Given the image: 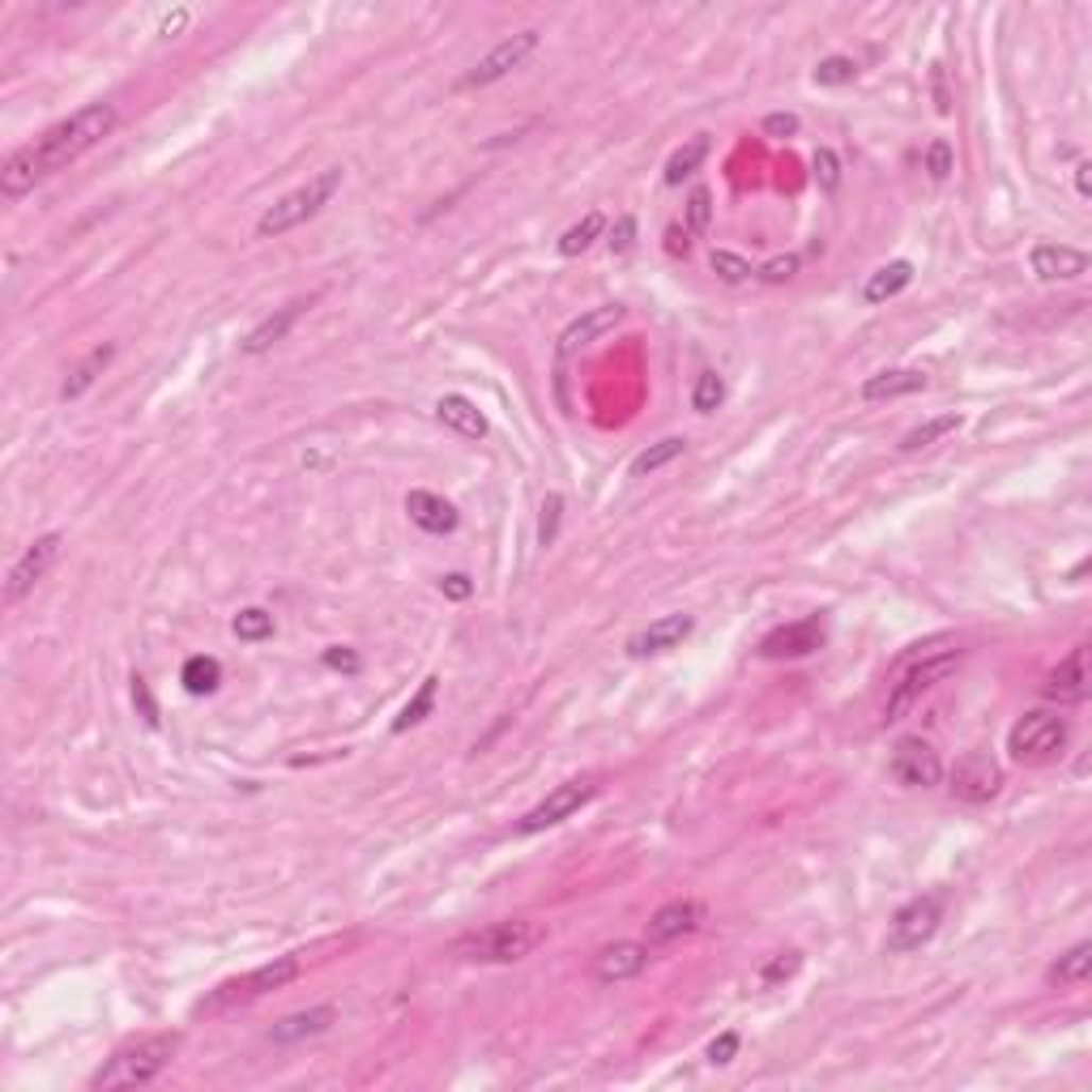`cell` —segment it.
Wrapping results in <instances>:
<instances>
[{"instance_id":"6da1fadb","label":"cell","mask_w":1092,"mask_h":1092,"mask_svg":"<svg viewBox=\"0 0 1092 1092\" xmlns=\"http://www.w3.org/2000/svg\"><path fill=\"white\" fill-rule=\"evenodd\" d=\"M116 120H120V116H116L112 103H90V107H82L78 116L61 120V124L48 129L39 141H31V146H22V150L10 154V163L0 167V192H5L10 201L22 197V192H31L39 180L56 175L61 167H69V163H78L86 150H95V146L116 129Z\"/></svg>"},{"instance_id":"7a4b0ae2","label":"cell","mask_w":1092,"mask_h":1092,"mask_svg":"<svg viewBox=\"0 0 1092 1092\" xmlns=\"http://www.w3.org/2000/svg\"><path fill=\"white\" fill-rule=\"evenodd\" d=\"M542 943H546V926L542 922L512 918V922H491L482 931H470V935L453 939L448 956L453 960H470V965H512V960H525Z\"/></svg>"},{"instance_id":"3957f363","label":"cell","mask_w":1092,"mask_h":1092,"mask_svg":"<svg viewBox=\"0 0 1092 1092\" xmlns=\"http://www.w3.org/2000/svg\"><path fill=\"white\" fill-rule=\"evenodd\" d=\"M175 1050H180V1037H175V1033L141 1037V1041H133V1045L116 1050V1054L107 1058V1067H99V1071H95L90 1088L107 1092V1088H137V1084H150L154 1075H163V1071L171 1067Z\"/></svg>"},{"instance_id":"277c9868","label":"cell","mask_w":1092,"mask_h":1092,"mask_svg":"<svg viewBox=\"0 0 1092 1092\" xmlns=\"http://www.w3.org/2000/svg\"><path fill=\"white\" fill-rule=\"evenodd\" d=\"M338 188H342V167H325L321 175H312L308 184H300L295 192H287L283 201H273V205L260 214L256 235H260V239H278V235L295 231L300 222H308L312 214H321V205H329Z\"/></svg>"},{"instance_id":"5b68a950","label":"cell","mask_w":1092,"mask_h":1092,"mask_svg":"<svg viewBox=\"0 0 1092 1092\" xmlns=\"http://www.w3.org/2000/svg\"><path fill=\"white\" fill-rule=\"evenodd\" d=\"M300 973H304V960H300V956H278V960H269V965H260V969L235 977V982H222L197 1011H201V1016H218V1011H231V1007H239V1003H256V999H265L269 990L291 986Z\"/></svg>"},{"instance_id":"8992f818","label":"cell","mask_w":1092,"mask_h":1092,"mask_svg":"<svg viewBox=\"0 0 1092 1092\" xmlns=\"http://www.w3.org/2000/svg\"><path fill=\"white\" fill-rule=\"evenodd\" d=\"M956 666H960V649H948V653H935V658H922V662L897 670L901 683H892V696H888V713H884V717H888V721H901V717L914 709V700H918L922 692H931L935 683H943L948 675H956Z\"/></svg>"},{"instance_id":"52a82bcc","label":"cell","mask_w":1092,"mask_h":1092,"mask_svg":"<svg viewBox=\"0 0 1092 1092\" xmlns=\"http://www.w3.org/2000/svg\"><path fill=\"white\" fill-rule=\"evenodd\" d=\"M1062 743H1067V721L1058 713H1024L1007 734V751L1028 764L1050 760L1054 751H1062Z\"/></svg>"},{"instance_id":"ba28073f","label":"cell","mask_w":1092,"mask_h":1092,"mask_svg":"<svg viewBox=\"0 0 1092 1092\" xmlns=\"http://www.w3.org/2000/svg\"><path fill=\"white\" fill-rule=\"evenodd\" d=\"M939 922H943V892H926L909 901L888 926V952H918L922 943L935 939Z\"/></svg>"},{"instance_id":"9c48e42d","label":"cell","mask_w":1092,"mask_h":1092,"mask_svg":"<svg viewBox=\"0 0 1092 1092\" xmlns=\"http://www.w3.org/2000/svg\"><path fill=\"white\" fill-rule=\"evenodd\" d=\"M594 777H581V781H564V785H556L551 794H546L529 815H521V824H516V833H542V829H551V824H560V819H568V815H577L590 798H594Z\"/></svg>"},{"instance_id":"30bf717a","label":"cell","mask_w":1092,"mask_h":1092,"mask_svg":"<svg viewBox=\"0 0 1092 1092\" xmlns=\"http://www.w3.org/2000/svg\"><path fill=\"white\" fill-rule=\"evenodd\" d=\"M61 546H65L61 533H44V538H35V542L27 546V556L10 568V585H5V602H10V607L22 602V598L48 577V568L61 560Z\"/></svg>"},{"instance_id":"8fae6325","label":"cell","mask_w":1092,"mask_h":1092,"mask_svg":"<svg viewBox=\"0 0 1092 1092\" xmlns=\"http://www.w3.org/2000/svg\"><path fill=\"white\" fill-rule=\"evenodd\" d=\"M999 789H1003V768H999L986 751H969V755L956 760V768H952V794H956L960 802L982 806V802L999 798Z\"/></svg>"},{"instance_id":"7c38bea8","label":"cell","mask_w":1092,"mask_h":1092,"mask_svg":"<svg viewBox=\"0 0 1092 1092\" xmlns=\"http://www.w3.org/2000/svg\"><path fill=\"white\" fill-rule=\"evenodd\" d=\"M538 52V31H521V35H508L504 44H495L470 73H465V82L461 86H491V82H499V78H508L512 69H521L529 56Z\"/></svg>"},{"instance_id":"4fadbf2b","label":"cell","mask_w":1092,"mask_h":1092,"mask_svg":"<svg viewBox=\"0 0 1092 1092\" xmlns=\"http://www.w3.org/2000/svg\"><path fill=\"white\" fill-rule=\"evenodd\" d=\"M829 632H824V619H798V624H785V628H772L764 641H760V658L768 662H781V658H806L815 649H824Z\"/></svg>"},{"instance_id":"5bb4252c","label":"cell","mask_w":1092,"mask_h":1092,"mask_svg":"<svg viewBox=\"0 0 1092 1092\" xmlns=\"http://www.w3.org/2000/svg\"><path fill=\"white\" fill-rule=\"evenodd\" d=\"M892 777L909 789H931L939 785L943 777V764H939V751L922 738H901L897 751H892Z\"/></svg>"},{"instance_id":"9a60e30c","label":"cell","mask_w":1092,"mask_h":1092,"mask_svg":"<svg viewBox=\"0 0 1092 1092\" xmlns=\"http://www.w3.org/2000/svg\"><path fill=\"white\" fill-rule=\"evenodd\" d=\"M1050 700H1062V704H1079V700H1088V692H1092V670H1088V645H1075L1054 670H1050V679H1045V687H1041Z\"/></svg>"},{"instance_id":"2e32d148","label":"cell","mask_w":1092,"mask_h":1092,"mask_svg":"<svg viewBox=\"0 0 1092 1092\" xmlns=\"http://www.w3.org/2000/svg\"><path fill=\"white\" fill-rule=\"evenodd\" d=\"M1028 260L1041 283H1071L1079 273H1088V252L1067 248V243H1037Z\"/></svg>"},{"instance_id":"e0dca14e","label":"cell","mask_w":1092,"mask_h":1092,"mask_svg":"<svg viewBox=\"0 0 1092 1092\" xmlns=\"http://www.w3.org/2000/svg\"><path fill=\"white\" fill-rule=\"evenodd\" d=\"M628 317V308H619V304H602V308H594V312H585L581 321H573L564 334H560V359H568V355H577L581 346H590L594 338H602L607 329H615L619 321Z\"/></svg>"},{"instance_id":"ac0fdd59","label":"cell","mask_w":1092,"mask_h":1092,"mask_svg":"<svg viewBox=\"0 0 1092 1092\" xmlns=\"http://www.w3.org/2000/svg\"><path fill=\"white\" fill-rule=\"evenodd\" d=\"M700 918H704V909H700L696 901H670V905H662V909L649 918L645 939H649V943H675V939L692 935V931L700 926Z\"/></svg>"},{"instance_id":"d6986e66","label":"cell","mask_w":1092,"mask_h":1092,"mask_svg":"<svg viewBox=\"0 0 1092 1092\" xmlns=\"http://www.w3.org/2000/svg\"><path fill=\"white\" fill-rule=\"evenodd\" d=\"M692 628H696V619H692V615H666V619L649 624L645 632H636V636H632V645H628V653H632V658L666 653V649L683 645V641L692 636Z\"/></svg>"},{"instance_id":"ffe728a7","label":"cell","mask_w":1092,"mask_h":1092,"mask_svg":"<svg viewBox=\"0 0 1092 1092\" xmlns=\"http://www.w3.org/2000/svg\"><path fill=\"white\" fill-rule=\"evenodd\" d=\"M649 965V943H611L594 956V977L598 982H628L645 973Z\"/></svg>"},{"instance_id":"44dd1931","label":"cell","mask_w":1092,"mask_h":1092,"mask_svg":"<svg viewBox=\"0 0 1092 1092\" xmlns=\"http://www.w3.org/2000/svg\"><path fill=\"white\" fill-rule=\"evenodd\" d=\"M334 1020H338L334 1007H308V1011H295V1016H287V1020L273 1024V1028H269V1041H273V1045H295V1041H308V1037L329 1033Z\"/></svg>"},{"instance_id":"7402d4cb","label":"cell","mask_w":1092,"mask_h":1092,"mask_svg":"<svg viewBox=\"0 0 1092 1092\" xmlns=\"http://www.w3.org/2000/svg\"><path fill=\"white\" fill-rule=\"evenodd\" d=\"M406 512L419 529L427 533H453L457 529V508L444 499V495H431V491H410L406 495Z\"/></svg>"},{"instance_id":"603a6c76","label":"cell","mask_w":1092,"mask_h":1092,"mask_svg":"<svg viewBox=\"0 0 1092 1092\" xmlns=\"http://www.w3.org/2000/svg\"><path fill=\"white\" fill-rule=\"evenodd\" d=\"M436 419H440L444 427H453L457 436H465V440H482V436H487V419H482V410H478L470 397H457V393L440 397V402H436Z\"/></svg>"},{"instance_id":"cb8c5ba5","label":"cell","mask_w":1092,"mask_h":1092,"mask_svg":"<svg viewBox=\"0 0 1092 1092\" xmlns=\"http://www.w3.org/2000/svg\"><path fill=\"white\" fill-rule=\"evenodd\" d=\"M300 312H304V304H287L283 312L265 317V321H260V325H256V329H252V334L239 342V351H243V355H265L269 346H278V342L291 334V325L300 321Z\"/></svg>"},{"instance_id":"d4e9b609","label":"cell","mask_w":1092,"mask_h":1092,"mask_svg":"<svg viewBox=\"0 0 1092 1092\" xmlns=\"http://www.w3.org/2000/svg\"><path fill=\"white\" fill-rule=\"evenodd\" d=\"M926 389V376L914 372V368H897V372H880L863 385V397L867 402H888V397H909V393H922Z\"/></svg>"},{"instance_id":"484cf974","label":"cell","mask_w":1092,"mask_h":1092,"mask_svg":"<svg viewBox=\"0 0 1092 1092\" xmlns=\"http://www.w3.org/2000/svg\"><path fill=\"white\" fill-rule=\"evenodd\" d=\"M909 283H914V265H909V260H892V265L875 269L871 278H867L863 300H867V304H888V300H897Z\"/></svg>"},{"instance_id":"4316f807","label":"cell","mask_w":1092,"mask_h":1092,"mask_svg":"<svg viewBox=\"0 0 1092 1092\" xmlns=\"http://www.w3.org/2000/svg\"><path fill=\"white\" fill-rule=\"evenodd\" d=\"M112 359H116V346H112V342H107V346H95V351H90V355L69 372V380L61 385V397H65V402H78V397H82V393H86V389L107 372V363H112Z\"/></svg>"},{"instance_id":"83f0119b","label":"cell","mask_w":1092,"mask_h":1092,"mask_svg":"<svg viewBox=\"0 0 1092 1092\" xmlns=\"http://www.w3.org/2000/svg\"><path fill=\"white\" fill-rule=\"evenodd\" d=\"M1092 969V943H1075L1067 956H1058V965L1050 969V986H1079Z\"/></svg>"},{"instance_id":"f1b7e54d","label":"cell","mask_w":1092,"mask_h":1092,"mask_svg":"<svg viewBox=\"0 0 1092 1092\" xmlns=\"http://www.w3.org/2000/svg\"><path fill=\"white\" fill-rule=\"evenodd\" d=\"M704 158H709V137L700 133V137H692L687 146H679V150L670 154V163H666V184H683Z\"/></svg>"},{"instance_id":"f546056e","label":"cell","mask_w":1092,"mask_h":1092,"mask_svg":"<svg viewBox=\"0 0 1092 1092\" xmlns=\"http://www.w3.org/2000/svg\"><path fill=\"white\" fill-rule=\"evenodd\" d=\"M687 453V440L683 436H666V440H658L653 448H645L636 461H632V474L636 478H645V474H653V470H662V465H670L675 457H683Z\"/></svg>"},{"instance_id":"4dcf8cb0","label":"cell","mask_w":1092,"mask_h":1092,"mask_svg":"<svg viewBox=\"0 0 1092 1092\" xmlns=\"http://www.w3.org/2000/svg\"><path fill=\"white\" fill-rule=\"evenodd\" d=\"M180 679H184V687H188L192 696H209V692H218L222 666L201 653V658H188V662H184V675H180Z\"/></svg>"},{"instance_id":"1f68e13d","label":"cell","mask_w":1092,"mask_h":1092,"mask_svg":"<svg viewBox=\"0 0 1092 1092\" xmlns=\"http://www.w3.org/2000/svg\"><path fill=\"white\" fill-rule=\"evenodd\" d=\"M602 231H607V218H602V214H585L577 226H568V231H564L560 252H564V256H581V252H585Z\"/></svg>"},{"instance_id":"d6a6232c","label":"cell","mask_w":1092,"mask_h":1092,"mask_svg":"<svg viewBox=\"0 0 1092 1092\" xmlns=\"http://www.w3.org/2000/svg\"><path fill=\"white\" fill-rule=\"evenodd\" d=\"M960 427V414H939V419H931V423H922V427H914L905 440H901V448L905 453H918V448H931L935 440H943V436H952Z\"/></svg>"},{"instance_id":"836d02e7","label":"cell","mask_w":1092,"mask_h":1092,"mask_svg":"<svg viewBox=\"0 0 1092 1092\" xmlns=\"http://www.w3.org/2000/svg\"><path fill=\"white\" fill-rule=\"evenodd\" d=\"M436 687H440V679H436V675H431V679H423L419 696H414V700L402 709V717L393 721V730H397V734H402V730H410V726H419V721H423V717L436 709Z\"/></svg>"},{"instance_id":"e575fe53","label":"cell","mask_w":1092,"mask_h":1092,"mask_svg":"<svg viewBox=\"0 0 1092 1092\" xmlns=\"http://www.w3.org/2000/svg\"><path fill=\"white\" fill-rule=\"evenodd\" d=\"M721 402H726V380H721L717 372H700V376H696V389H692V406H696L700 414H713Z\"/></svg>"},{"instance_id":"d590c367","label":"cell","mask_w":1092,"mask_h":1092,"mask_svg":"<svg viewBox=\"0 0 1092 1092\" xmlns=\"http://www.w3.org/2000/svg\"><path fill=\"white\" fill-rule=\"evenodd\" d=\"M235 636H239V641H265V636H273V615L260 611V607L239 611V615H235Z\"/></svg>"},{"instance_id":"8d00e7d4","label":"cell","mask_w":1092,"mask_h":1092,"mask_svg":"<svg viewBox=\"0 0 1092 1092\" xmlns=\"http://www.w3.org/2000/svg\"><path fill=\"white\" fill-rule=\"evenodd\" d=\"M854 78H858V65L850 56H829V61L815 65V82L819 86H850Z\"/></svg>"},{"instance_id":"74e56055","label":"cell","mask_w":1092,"mask_h":1092,"mask_svg":"<svg viewBox=\"0 0 1092 1092\" xmlns=\"http://www.w3.org/2000/svg\"><path fill=\"white\" fill-rule=\"evenodd\" d=\"M683 214H687V235H704V231H709V218H713V192H709V188H692Z\"/></svg>"},{"instance_id":"f35d334b","label":"cell","mask_w":1092,"mask_h":1092,"mask_svg":"<svg viewBox=\"0 0 1092 1092\" xmlns=\"http://www.w3.org/2000/svg\"><path fill=\"white\" fill-rule=\"evenodd\" d=\"M560 516H564V495H546L542 499V525H538V542L542 546H556V538H560Z\"/></svg>"},{"instance_id":"ab89813d","label":"cell","mask_w":1092,"mask_h":1092,"mask_svg":"<svg viewBox=\"0 0 1092 1092\" xmlns=\"http://www.w3.org/2000/svg\"><path fill=\"white\" fill-rule=\"evenodd\" d=\"M709 265H713V273L721 283H730V287H738V283H747L751 278V265L743 260V256H734V252H713L709 256Z\"/></svg>"},{"instance_id":"60d3db41","label":"cell","mask_w":1092,"mask_h":1092,"mask_svg":"<svg viewBox=\"0 0 1092 1092\" xmlns=\"http://www.w3.org/2000/svg\"><path fill=\"white\" fill-rule=\"evenodd\" d=\"M798 969H802V952H781V956H772V960L760 969V982H764V986H781V982H789Z\"/></svg>"},{"instance_id":"b9f144b4","label":"cell","mask_w":1092,"mask_h":1092,"mask_svg":"<svg viewBox=\"0 0 1092 1092\" xmlns=\"http://www.w3.org/2000/svg\"><path fill=\"white\" fill-rule=\"evenodd\" d=\"M794 273H798V256H794V252H785V256H772L768 265H760V269H755V278H760V283H768V287H781V283H789V278H794Z\"/></svg>"},{"instance_id":"7bdbcfd3","label":"cell","mask_w":1092,"mask_h":1092,"mask_svg":"<svg viewBox=\"0 0 1092 1092\" xmlns=\"http://www.w3.org/2000/svg\"><path fill=\"white\" fill-rule=\"evenodd\" d=\"M815 180H819V188L824 192H837V184H841V158L833 154V150H815Z\"/></svg>"},{"instance_id":"ee69618b","label":"cell","mask_w":1092,"mask_h":1092,"mask_svg":"<svg viewBox=\"0 0 1092 1092\" xmlns=\"http://www.w3.org/2000/svg\"><path fill=\"white\" fill-rule=\"evenodd\" d=\"M926 171H931V180H948V175H952V146H948V141H931V150H926Z\"/></svg>"},{"instance_id":"f6af8a7d","label":"cell","mask_w":1092,"mask_h":1092,"mask_svg":"<svg viewBox=\"0 0 1092 1092\" xmlns=\"http://www.w3.org/2000/svg\"><path fill=\"white\" fill-rule=\"evenodd\" d=\"M764 133L777 137V141H785V137L798 133V116H794V112H772V116H764Z\"/></svg>"},{"instance_id":"bcb514c9","label":"cell","mask_w":1092,"mask_h":1092,"mask_svg":"<svg viewBox=\"0 0 1092 1092\" xmlns=\"http://www.w3.org/2000/svg\"><path fill=\"white\" fill-rule=\"evenodd\" d=\"M133 700H137L141 717H146L150 726H158V704H154V696H150V687H146V679H141V675H133Z\"/></svg>"},{"instance_id":"7dc6e473","label":"cell","mask_w":1092,"mask_h":1092,"mask_svg":"<svg viewBox=\"0 0 1092 1092\" xmlns=\"http://www.w3.org/2000/svg\"><path fill=\"white\" fill-rule=\"evenodd\" d=\"M734 1054H738V1033H721V1037L709 1045V1062H713V1067H726Z\"/></svg>"},{"instance_id":"c3c4849f","label":"cell","mask_w":1092,"mask_h":1092,"mask_svg":"<svg viewBox=\"0 0 1092 1092\" xmlns=\"http://www.w3.org/2000/svg\"><path fill=\"white\" fill-rule=\"evenodd\" d=\"M632 239H636V218H628V214H624V218L615 222V231H611V239H607V243H611V252H628V248H632Z\"/></svg>"},{"instance_id":"681fc988","label":"cell","mask_w":1092,"mask_h":1092,"mask_svg":"<svg viewBox=\"0 0 1092 1092\" xmlns=\"http://www.w3.org/2000/svg\"><path fill=\"white\" fill-rule=\"evenodd\" d=\"M325 666H329V670H346V675H355V670H359V653H351V649L334 645V649H325Z\"/></svg>"},{"instance_id":"f907efd6","label":"cell","mask_w":1092,"mask_h":1092,"mask_svg":"<svg viewBox=\"0 0 1092 1092\" xmlns=\"http://www.w3.org/2000/svg\"><path fill=\"white\" fill-rule=\"evenodd\" d=\"M440 590H444L453 602H465V598L474 594V585H470V577H465V573H448V577L440 581Z\"/></svg>"},{"instance_id":"816d5d0a","label":"cell","mask_w":1092,"mask_h":1092,"mask_svg":"<svg viewBox=\"0 0 1092 1092\" xmlns=\"http://www.w3.org/2000/svg\"><path fill=\"white\" fill-rule=\"evenodd\" d=\"M666 248H670V256H679V252L687 256V252H692V239H687V231L670 226V231H666Z\"/></svg>"},{"instance_id":"f5cc1de1","label":"cell","mask_w":1092,"mask_h":1092,"mask_svg":"<svg viewBox=\"0 0 1092 1092\" xmlns=\"http://www.w3.org/2000/svg\"><path fill=\"white\" fill-rule=\"evenodd\" d=\"M931 78H935V107H939V116H948V112H952V103H948V86H943V69H939V65H935V73H931Z\"/></svg>"},{"instance_id":"db71d44e","label":"cell","mask_w":1092,"mask_h":1092,"mask_svg":"<svg viewBox=\"0 0 1092 1092\" xmlns=\"http://www.w3.org/2000/svg\"><path fill=\"white\" fill-rule=\"evenodd\" d=\"M184 22H188V10H175V14L163 22V35H167V39H175V35L184 31Z\"/></svg>"},{"instance_id":"11a10c76","label":"cell","mask_w":1092,"mask_h":1092,"mask_svg":"<svg viewBox=\"0 0 1092 1092\" xmlns=\"http://www.w3.org/2000/svg\"><path fill=\"white\" fill-rule=\"evenodd\" d=\"M1075 188H1079V197H1092V167L1088 163L1075 167Z\"/></svg>"}]
</instances>
